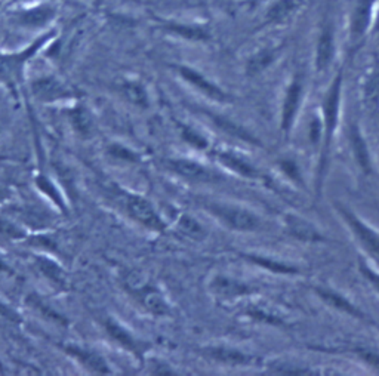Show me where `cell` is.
Instances as JSON below:
<instances>
[{"mask_svg":"<svg viewBox=\"0 0 379 376\" xmlns=\"http://www.w3.org/2000/svg\"><path fill=\"white\" fill-rule=\"evenodd\" d=\"M360 272L363 273V276L367 278V280L373 285L376 291H379V274L372 272V269L369 268L363 261H360Z\"/></svg>","mask_w":379,"mask_h":376,"instance_id":"35","label":"cell"},{"mask_svg":"<svg viewBox=\"0 0 379 376\" xmlns=\"http://www.w3.org/2000/svg\"><path fill=\"white\" fill-rule=\"evenodd\" d=\"M317 294L320 295L323 301H326L329 305H332L334 308L339 311H344L349 316L357 317V319H363V314L360 313L357 307H354L348 300H345L344 296H341L339 294L330 291V289H317Z\"/></svg>","mask_w":379,"mask_h":376,"instance_id":"14","label":"cell"},{"mask_svg":"<svg viewBox=\"0 0 379 376\" xmlns=\"http://www.w3.org/2000/svg\"><path fill=\"white\" fill-rule=\"evenodd\" d=\"M301 95H303V83H301L299 77H295L292 83L289 85L283 101V107H281V131L286 133H289L294 126L301 102Z\"/></svg>","mask_w":379,"mask_h":376,"instance_id":"6","label":"cell"},{"mask_svg":"<svg viewBox=\"0 0 379 376\" xmlns=\"http://www.w3.org/2000/svg\"><path fill=\"white\" fill-rule=\"evenodd\" d=\"M288 225H289L290 231H292V233L299 239H304V240H317L318 239L317 231L310 224L304 223L303 219L290 217L288 219Z\"/></svg>","mask_w":379,"mask_h":376,"instance_id":"26","label":"cell"},{"mask_svg":"<svg viewBox=\"0 0 379 376\" xmlns=\"http://www.w3.org/2000/svg\"><path fill=\"white\" fill-rule=\"evenodd\" d=\"M335 54V42H334V32L330 27H325L323 32L320 33L317 49H316V69L318 71H325L334 60Z\"/></svg>","mask_w":379,"mask_h":376,"instance_id":"10","label":"cell"},{"mask_svg":"<svg viewBox=\"0 0 379 376\" xmlns=\"http://www.w3.org/2000/svg\"><path fill=\"white\" fill-rule=\"evenodd\" d=\"M55 16V9L52 6H36L28 9L25 12H21L18 16V21L25 27H42L47 24Z\"/></svg>","mask_w":379,"mask_h":376,"instance_id":"12","label":"cell"},{"mask_svg":"<svg viewBox=\"0 0 379 376\" xmlns=\"http://www.w3.org/2000/svg\"><path fill=\"white\" fill-rule=\"evenodd\" d=\"M320 133H322V124H320V120L314 118L310 123V141L313 144H317L320 141Z\"/></svg>","mask_w":379,"mask_h":376,"instance_id":"34","label":"cell"},{"mask_svg":"<svg viewBox=\"0 0 379 376\" xmlns=\"http://www.w3.org/2000/svg\"><path fill=\"white\" fill-rule=\"evenodd\" d=\"M203 353H205L209 359L228 364H248L252 362V359L248 357V355L241 354L236 350L226 349V346H210V349L203 350Z\"/></svg>","mask_w":379,"mask_h":376,"instance_id":"18","label":"cell"},{"mask_svg":"<svg viewBox=\"0 0 379 376\" xmlns=\"http://www.w3.org/2000/svg\"><path fill=\"white\" fill-rule=\"evenodd\" d=\"M210 287L213 289V292L215 294H218L221 296H227V298H235V296L249 292V287L246 285L232 280V278H228V277H222V276L213 278Z\"/></svg>","mask_w":379,"mask_h":376,"instance_id":"19","label":"cell"},{"mask_svg":"<svg viewBox=\"0 0 379 376\" xmlns=\"http://www.w3.org/2000/svg\"><path fill=\"white\" fill-rule=\"evenodd\" d=\"M163 28L173 34H178L188 41H208L209 33L203 27L180 24V23H163Z\"/></svg>","mask_w":379,"mask_h":376,"instance_id":"20","label":"cell"},{"mask_svg":"<svg viewBox=\"0 0 379 376\" xmlns=\"http://www.w3.org/2000/svg\"><path fill=\"white\" fill-rule=\"evenodd\" d=\"M182 135L184 138H186L190 144H193V146L196 147H200V148H205L208 146V141L202 137V135H199L197 132H194L193 129L184 126L182 128Z\"/></svg>","mask_w":379,"mask_h":376,"instance_id":"31","label":"cell"},{"mask_svg":"<svg viewBox=\"0 0 379 376\" xmlns=\"http://www.w3.org/2000/svg\"><path fill=\"white\" fill-rule=\"evenodd\" d=\"M249 259H252V261H255L257 264H261L264 267H268L270 269H273V272L276 273H290V272H295L294 268H289L286 265H280L279 263H271V261H267V259H262V258H255V256H248Z\"/></svg>","mask_w":379,"mask_h":376,"instance_id":"33","label":"cell"},{"mask_svg":"<svg viewBox=\"0 0 379 376\" xmlns=\"http://www.w3.org/2000/svg\"><path fill=\"white\" fill-rule=\"evenodd\" d=\"M178 230L184 236H187L193 240H203L208 234L206 230L203 228L199 221L190 215H182L178 219Z\"/></svg>","mask_w":379,"mask_h":376,"instance_id":"23","label":"cell"},{"mask_svg":"<svg viewBox=\"0 0 379 376\" xmlns=\"http://www.w3.org/2000/svg\"><path fill=\"white\" fill-rule=\"evenodd\" d=\"M349 142H351L354 157L358 163V166H360L362 170L366 173L371 172V156H369V150L363 137L356 126H353L351 131H349Z\"/></svg>","mask_w":379,"mask_h":376,"instance_id":"17","label":"cell"},{"mask_svg":"<svg viewBox=\"0 0 379 376\" xmlns=\"http://www.w3.org/2000/svg\"><path fill=\"white\" fill-rule=\"evenodd\" d=\"M338 210H339V214L343 215V218L345 219V223L349 227V230L353 231V234L357 237L358 242H360V245L379 261V236L375 233L373 230L369 228L363 223V221L358 219L353 214V212H349L347 208L338 205Z\"/></svg>","mask_w":379,"mask_h":376,"instance_id":"4","label":"cell"},{"mask_svg":"<svg viewBox=\"0 0 379 376\" xmlns=\"http://www.w3.org/2000/svg\"><path fill=\"white\" fill-rule=\"evenodd\" d=\"M67 351L76 355V357L79 359L86 366V368H89L91 371L98 372V373H109V366H107V363L104 362L101 355H98L96 353H94L91 350L80 349V346H76V345L69 346Z\"/></svg>","mask_w":379,"mask_h":376,"instance_id":"16","label":"cell"},{"mask_svg":"<svg viewBox=\"0 0 379 376\" xmlns=\"http://www.w3.org/2000/svg\"><path fill=\"white\" fill-rule=\"evenodd\" d=\"M109 153H110V156H113L114 159H120V160H126V162L137 160V156H135L131 150L124 148L122 146H111L109 148Z\"/></svg>","mask_w":379,"mask_h":376,"instance_id":"32","label":"cell"},{"mask_svg":"<svg viewBox=\"0 0 379 376\" xmlns=\"http://www.w3.org/2000/svg\"><path fill=\"white\" fill-rule=\"evenodd\" d=\"M341 89H343V73L336 76L332 86L326 95L325 105H323V113H325V146L322 159H320L318 165V184L322 182V178L325 175L326 163L329 157L330 146H332V140L335 135V129L338 124V115H339V102H341Z\"/></svg>","mask_w":379,"mask_h":376,"instance_id":"1","label":"cell"},{"mask_svg":"<svg viewBox=\"0 0 379 376\" xmlns=\"http://www.w3.org/2000/svg\"><path fill=\"white\" fill-rule=\"evenodd\" d=\"M365 98L369 104L379 102V69H375L367 76L365 83Z\"/></svg>","mask_w":379,"mask_h":376,"instance_id":"28","label":"cell"},{"mask_svg":"<svg viewBox=\"0 0 379 376\" xmlns=\"http://www.w3.org/2000/svg\"><path fill=\"white\" fill-rule=\"evenodd\" d=\"M169 166L173 172H177L178 175L190 181L206 182L213 178L210 170H208L205 166H202L200 163L191 160H172L169 162Z\"/></svg>","mask_w":379,"mask_h":376,"instance_id":"11","label":"cell"},{"mask_svg":"<svg viewBox=\"0 0 379 376\" xmlns=\"http://www.w3.org/2000/svg\"><path fill=\"white\" fill-rule=\"evenodd\" d=\"M123 93L126 98H128L132 104L138 105V107L145 109L149 105V95L145 91L144 86L138 82H124L123 86Z\"/></svg>","mask_w":379,"mask_h":376,"instance_id":"24","label":"cell"},{"mask_svg":"<svg viewBox=\"0 0 379 376\" xmlns=\"http://www.w3.org/2000/svg\"><path fill=\"white\" fill-rule=\"evenodd\" d=\"M39 267H41L42 272L45 273V276H47L50 278H52L54 282L56 283H63L64 282V276H63V272L61 268L58 267L56 264L47 261V259H39Z\"/></svg>","mask_w":379,"mask_h":376,"instance_id":"30","label":"cell"},{"mask_svg":"<svg viewBox=\"0 0 379 376\" xmlns=\"http://www.w3.org/2000/svg\"><path fill=\"white\" fill-rule=\"evenodd\" d=\"M69 118H70V122H72L76 132H79L80 135H83V137H86V135L91 133V131H92L91 115L85 107H82V105L70 110Z\"/></svg>","mask_w":379,"mask_h":376,"instance_id":"22","label":"cell"},{"mask_svg":"<svg viewBox=\"0 0 379 376\" xmlns=\"http://www.w3.org/2000/svg\"><path fill=\"white\" fill-rule=\"evenodd\" d=\"M280 47H266V49L259 51L254 56L250 58L246 65V71L250 76H255L264 71L267 67H270L276 61V58L279 56Z\"/></svg>","mask_w":379,"mask_h":376,"instance_id":"15","label":"cell"},{"mask_svg":"<svg viewBox=\"0 0 379 376\" xmlns=\"http://www.w3.org/2000/svg\"><path fill=\"white\" fill-rule=\"evenodd\" d=\"M33 93L42 101H55L70 95V89L58 82L55 77H43L33 83Z\"/></svg>","mask_w":379,"mask_h":376,"instance_id":"8","label":"cell"},{"mask_svg":"<svg viewBox=\"0 0 379 376\" xmlns=\"http://www.w3.org/2000/svg\"><path fill=\"white\" fill-rule=\"evenodd\" d=\"M212 119L213 122H215L218 126L222 129V131H226L228 133H232L235 135V137H239V138H243V140H248V141H255L254 138L250 137L249 133H246L243 129H240L237 124L235 123H231L230 120L227 119H222V118H218V115H212Z\"/></svg>","mask_w":379,"mask_h":376,"instance_id":"29","label":"cell"},{"mask_svg":"<svg viewBox=\"0 0 379 376\" xmlns=\"http://www.w3.org/2000/svg\"><path fill=\"white\" fill-rule=\"evenodd\" d=\"M52 36V33H47L42 36L39 41H36L30 47H27L25 51L19 54H0V80H2L8 86H15L19 80H21V74L24 64L30 56H33L41 47L46 43L47 38Z\"/></svg>","mask_w":379,"mask_h":376,"instance_id":"2","label":"cell"},{"mask_svg":"<svg viewBox=\"0 0 379 376\" xmlns=\"http://www.w3.org/2000/svg\"><path fill=\"white\" fill-rule=\"evenodd\" d=\"M227 227L237 231H257L261 228L259 218L248 209L230 205H210L208 208Z\"/></svg>","mask_w":379,"mask_h":376,"instance_id":"3","label":"cell"},{"mask_svg":"<svg viewBox=\"0 0 379 376\" xmlns=\"http://www.w3.org/2000/svg\"><path fill=\"white\" fill-rule=\"evenodd\" d=\"M142 300H144V305L147 307L151 313L158 314V316L168 314V305H166V302H164L163 296L159 292H155V291L149 292L147 291Z\"/></svg>","mask_w":379,"mask_h":376,"instance_id":"27","label":"cell"},{"mask_svg":"<svg viewBox=\"0 0 379 376\" xmlns=\"http://www.w3.org/2000/svg\"><path fill=\"white\" fill-rule=\"evenodd\" d=\"M217 157L226 168L231 169L232 172L239 173V175H241V177L255 178L258 175L255 168L252 166L250 163H248L245 159H241L240 156H237V154H232V153H228V151H219L217 154Z\"/></svg>","mask_w":379,"mask_h":376,"instance_id":"13","label":"cell"},{"mask_svg":"<svg viewBox=\"0 0 379 376\" xmlns=\"http://www.w3.org/2000/svg\"><path fill=\"white\" fill-rule=\"evenodd\" d=\"M126 208H128L129 215L137 219L138 223H141L144 227L155 230V231H162L163 230V223L159 218V215L155 214V210L150 205L149 200H145L140 196H131L128 199V203H126Z\"/></svg>","mask_w":379,"mask_h":376,"instance_id":"5","label":"cell"},{"mask_svg":"<svg viewBox=\"0 0 379 376\" xmlns=\"http://www.w3.org/2000/svg\"><path fill=\"white\" fill-rule=\"evenodd\" d=\"M303 5V0H277V2L268 9L267 18L270 23H281L292 15L298 8Z\"/></svg>","mask_w":379,"mask_h":376,"instance_id":"21","label":"cell"},{"mask_svg":"<svg viewBox=\"0 0 379 376\" xmlns=\"http://www.w3.org/2000/svg\"><path fill=\"white\" fill-rule=\"evenodd\" d=\"M375 0H360L351 18V41L357 42L367 32L372 19V9Z\"/></svg>","mask_w":379,"mask_h":376,"instance_id":"9","label":"cell"},{"mask_svg":"<svg viewBox=\"0 0 379 376\" xmlns=\"http://www.w3.org/2000/svg\"><path fill=\"white\" fill-rule=\"evenodd\" d=\"M107 331H109V333L113 336L114 340H118L123 346H126V349L133 351L135 354H140L138 345L132 338V335L128 331H124L119 323H116L114 320H109L107 322Z\"/></svg>","mask_w":379,"mask_h":376,"instance_id":"25","label":"cell"},{"mask_svg":"<svg viewBox=\"0 0 379 376\" xmlns=\"http://www.w3.org/2000/svg\"><path fill=\"white\" fill-rule=\"evenodd\" d=\"M178 71H180L182 79H186L193 86H196L199 91H202L203 93L208 95L209 98L215 100V101H221V102L230 101V96L224 91L219 89L217 85H213L212 82H209L206 77H203L199 71L190 69V67H178Z\"/></svg>","mask_w":379,"mask_h":376,"instance_id":"7","label":"cell"}]
</instances>
